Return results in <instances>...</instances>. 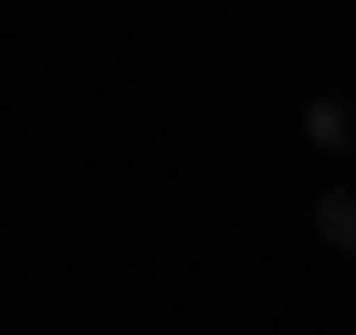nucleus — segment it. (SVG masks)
<instances>
[{
    "label": "nucleus",
    "instance_id": "f257e3e1",
    "mask_svg": "<svg viewBox=\"0 0 356 335\" xmlns=\"http://www.w3.org/2000/svg\"><path fill=\"white\" fill-rule=\"evenodd\" d=\"M304 147L325 157V179H346V157H356V105H346V95H304Z\"/></svg>",
    "mask_w": 356,
    "mask_h": 335
},
{
    "label": "nucleus",
    "instance_id": "f03ea898",
    "mask_svg": "<svg viewBox=\"0 0 356 335\" xmlns=\"http://www.w3.org/2000/svg\"><path fill=\"white\" fill-rule=\"evenodd\" d=\"M304 231H314L335 262H356V179H314V199H304Z\"/></svg>",
    "mask_w": 356,
    "mask_h": 335
}]
</instances>
